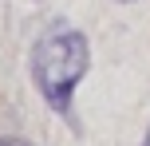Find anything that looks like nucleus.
Here are the masks:
<instances>
[{"instance_id":"f257e3e1","label":"nucleus","mask_w":150,"mask_h":146,"mask_svg":"<svg viewBox=\"0 0 150 146\" xmlns=\"http://www.w3.org/2000/svg\"><path fill=\"white\" fill-rule=\"evenodd\" d=\"M91 67V44L71 24H52L32 44V83L55 115L71 111V95Z\"/></svg>"},{"instance_id":"f03ea898","label":"nucleus","mask_w":150,"mask_h":146,"mask_svg":"<svg viewBox=\"0 0 150 146\" xmlns=\"http://www.w3.org/2000/svg\"><path fill=\"white\" fill-rule=\"evenodd\" d=\"M0 146H32L28 138H12V134H4V138H0Z\"/></svg>"},{"instance_id":"7ed1b4c3","label":"nucleus","mask_w":150,"mask_h":146,"mask_svg":"<svg viewBox=\"0 0 150 146\" xmlns=\"http://www.w3.org/2000/svg\"><path fill=\"white\" fill-rule=\"evenodd\" d=\"M142 146H150V126H146V134H142Z\"/></svg>"},{"instance_id":"20e7f679","label":"nucleus","mask_w":150,"mask_h":146,"mask_svg":"<svg viewBox=\"0 0 150 146\" xmlns=\"http://www.w3.org/2000/svg\"><path fill=\"white\" fill-rule=\"evenodd\" d=\"M119 4H134V0H119Z\"/></svg>"}]
</instances>
